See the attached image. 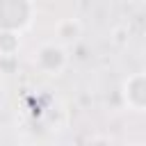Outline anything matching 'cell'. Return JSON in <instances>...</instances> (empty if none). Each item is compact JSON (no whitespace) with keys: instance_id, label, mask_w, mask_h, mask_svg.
Here are the masks:
<instances>
[{"instance_id":"8992f818","label":"cell","mask_w":146,"mask_h":146,"mask_svg":"<svg viewBox=\"0 0 146 146\" xmlns=\"http://www.w3.org/2000/svg\"><path fill=\"white\" fill-rule=\"evenodd\" d=\"M0 100H2V84H0Z\"/></svg>"},{"instance_id":"6da1fadb","label":"cell","mask_w":146,"mask_h":146,"mask_svg":"<svg viewBox=\"0 0 146 146\" xmlns=\"http://www.w3.org/2000/svg\"><path fill=\"white\" fill-rule=\"evenodd\" d=\"M34 64L48 75H59L68 64V55L59 43H41L34 52Z\"/></svg>"},{"instance_id":"52a82bcc","label":"cell","mask_w":146,"mask_h":146,"mask_svg":"<svg viewBox=\"0 0 146 146\" xmlns=\"http://www.w3.org/2000/svg\"><path fill=\"white\" fill-rule=\"evenodd\" d=\"M135 146H146V144H135Z\"/></svg>"},{"instance_id":"5b68a950","label":"cell","mask_w":146,"mask_h":146,"mask_svg":"<svg viewBox=\"0 0 146 146\" xmlns=\"http://www.w3.org/2000/svg\"><path fill=\"white\" fill-rule=\"evenodd\" d=\"M110 41L116 46V48H125L130 43V27L128 25H114L112 32H110Z\"/></svg>"},{"instance_id":"277c9868","label":"cell","mask_w":146,"mask_h":146,"mask_svg":"<svg viewBox=\"0 0 146 146\" xmlns=\"http://www.w3.org/2000/svg\"><path fill=\"white\" fill-rule=\"evenodd\" d=\"M21 48V36L16 32H2L0 30V57H14Z\"/></svg>"},{"instance_id":"7a4b0ae2","label":"cell","mask_w":146,"mask_h":146,"mask_svg":"<svg viewBox=\"0 0 146 146\" xmlns=\"http://www.w3.org/2000/svg\"><path fill=\"white\" fill-rule=\"evenodd\" d=\"M123 100L132 112H146V73H135L123 80Z\"/></svg>"},{"instance_id":"3957f363","label":"cell","mask_w":146,"mask_h":146,"mask_svg":"<svg viewBox=\"0 0 146 146\" xmlns=\"http://www.w3.org/2000/svg\"><path fill=\"white\" fill-rule=\"evenodd\" d=\"M55 36L59 39V46L73 43V41H78L82 36V23L78 18H62L55 25Z\"/></svg>"}]
</instances>
